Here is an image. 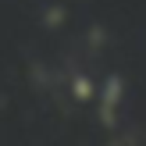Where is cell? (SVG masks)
I'll return each mask as SVG.
<instances>
[{"label": "cell", "mask_w": 146, "mask_h": 146, "mask_svg": "<svg viewBox=\"0 0 146 146\" xmlns=\"http://www.w3.org/2000/svg\"><path fill=\"white\" fill-rule=\"evenodd\" d=\"M121 93H125V82H121L118 75H111V78L104 82V89H100V118H104L107 125H114V118H118Z\"/></svg>", "instance_id": "6da1fadb"}, {"label": "cell", "mask_w": 146, "mask_h": 146, "mask_svg": "<svg viewBox=\"0 0 146 146\" xmlns=\"http://www.w3.org/2000/svg\"><path fill=\"white\" fill-rule=\"evenodd\" d=\"M75 96H82V100H89V96H93V86L86 82V78H78V82H75Z\"/></svg>", "instance_id": "7a4b0ae2"}]
</instances>
